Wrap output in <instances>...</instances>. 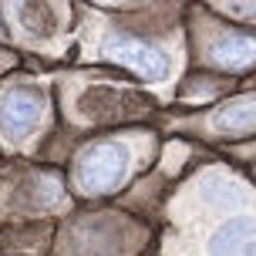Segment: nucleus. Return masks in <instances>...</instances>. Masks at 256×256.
<instances>
[{"mask_svg":"<svg viewBox=\"0 0 256 256\" xmlns=\"http://www.w3.org/2000/svg\"><path fill=\"white\" fill-rule=\"evenodd\" d=\"M142 162V138H98L88 142L71 162V186L74 192L98 199L115 192Z\"/></svg>","mask_w":256,"mask_h":256,"instance_id":"obj_1","label":"nucleus"},{"mask_svg":"<svg viewBox=\"0 0 256 256\" xmlns=\"http://www.w3.org/2000/svg\"><path fill=\"white\" fill-rule=\"evenodd\" d=\"M196 54L212 71H226V74L253 71L256 68V30L206 24V30H196Z\"/></svg>","mask_w":256,"mask_h":256,"instance_id":"obj_2","label":"nucleus"},{"mask_svg":"<svg viewBox=\"0 0 256 256\" xmlns=\"http://www.w3.org/2000/svg\"><path fill=\"white\" fill-rule=\"evenodd\" d=\"M98 58L132 71L142 81H166L168 71H172V61H168V54L158 44L138 38V34H128V30H108V34H102Z\"/></svg>","mask_w":256,"mask_h":256,"instance_id":"obj_3","label":"nucleus"},{"mask_svg":"<svg viewBox=\"0 0 256 256\" xmlns=\"http://www.w3.org/2000/svg\"><path fill=\"white\" fill-rule=\"evenodd\" d=\"M48 115V94L34 84H14L0 94V132L20 145L24 138H30Z\"/></svg>","mask_w":256,"mask_h":256,"instance_id":"obj_4","label":"nucleus"},{"mask_svg":"<svg viewBox=\"0 0 256 256\" xmlns=\"http://www.w3.org/2000/svg\"><path fill=\"white\" fill-rule=\"evenodd\" d=\"M206 256H256V216L240 212L222 219L206 240Z\"/></svg>","mask_w":256,"mask_h":256,"instance_id":"obj_5","label":"nucleus"},{"mask_svg":"<svg viewBox=\"0 0 256 256\" xmlns=\"http://www.w3.org/2000/svg\"><path fill=\"white\" fill-rule=\"evenodd\" d=\"M199 132L202 135H230V138L256 132V98L246 94V98H232V102L219 104L216 112L206 115Z\"/></svg>","mask_w":256,"mask_h":256,"instance_id":"obj_6","label":"nucleus"},{"mask_svg":"<svg viewBox=\"0 0 256 256\" xmlns=\"http://www.w3.org/2000/svg\"><path fill=\"white\" fill-rule=\"evenodd\" d=\"M14 61H17V58H14L10 51H4V48H0V71H4V68H10Z\"/></svg>","mask_w":256,"mask_h":256,"instance_id":"obj_7","label":"nucleus"}]
</instances>
